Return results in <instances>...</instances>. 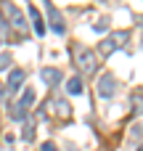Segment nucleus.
Returning a JSON list of instances; mask_svg holds the SVG:
<instances>
[{
  "instance_id": "obj_3",
  "label": "nucleus",
  "mask_w": 143,
  "mask_h": 151,
  "mask_svg": "<svg viewBox=\"0 0 143 151\" xmlns=\"http://www.w3.org/2000/svg\"><path fill=\"white\" fill-rule=\"evenodd\" d=\"M0 8H3V13L8 16V21H11V27L13 29H19V32H27V21H24V16H21V11L11 3V0H0Z\"/></svg>"
},
{
  "instance_id": "obj_10",
  "label": "nucleus",
  "mask_w": 143,
  "mask_h": 151,
  "mask_svg": "<svg viewBox=\"0 0 143 151\" xmlns=\"http://www.w3.org/2000/svg\"><path fill=\"white\" fill-rule=\"evenodd\" d=\"M66 90H69L72 96H80V93H82V80H80V77H72V80L66 82Z\"/></svg>"
},
{
  "instance_id": "obj_11",
  "label": "nucleus",
  "mask_w": 143,
  "mask_h": 151,
  "mask_svg": "<svg viewBox=\"0 0 143 151\" xmlns=\"http://www.w3.org/2000/svg\"><path fill=\"white\" fill-rule=\"evenodd\" d=\"M133 111L135 114H143V96L141 93H133Z\"/></svg>"
},
{
  "instance_id": "obj_16",
  "label": "nucleus",
  "mask_w": 143,
  "mask_h": 151,
  "mask_svg": "<svg viewBox=\"0 0 143 151\" xmlns=\"http://www.w3.org/2000/svg\"><path fill=\"white\" fill-rule=\"evenodd\" d=\"M5 96H8V88H5V85H3V82H0V106H3V104H5Z\"/></svg>"
},
{
  "instance_id": "obj_12",
  "label": "nucleus",
  "mask_w": 143,
  "mask_h": 151,
  "mask_svg": "<svg viewBox=\"0 0 143 151\" xmlns=\"http://www.w3.org/2000/svg\"><path fill=\"white\" fill-rule=\"evenodd\" d=\"M11 61H13L11 53H0V72H5V69L11 66Z\"/></svg>"
},
{
  "instance_id": "obj_15",
  "label": "nucleus",
  "mask_w": 143,
  "mask_h": 151,
  "mask_svg": "<svg viewBox=\"0 0 143 151\" xmlns=\"http://www.w3.org/2000/svg\"><path fill=\"white\" fill-rule=\"evenodd\" d=\"M40 151H58V149H56V143H53V141H45V143L40 146Z\"/></svg>"
},
{
  "instance_id": "obj_1",
  "label": "nucleus",
  "mask_w": 143,
  "mask_h": 151,
  "mask_svg": "<svg viewBox=\"0 0 143 151\" xmlns=\"http://www.w3.org/2000/svg\"><path fill=\"white\" fill-rule=\"evenodd\" d=\"M74 61H77V66L85 72V74H90V72H96V66H98V58H96V53L90 50V48H85V45H74Z\"/></svg>"
},
{
  "instance_id": "obj_8",
  "label": "nucleus",
  "mask_w": 143,
  "mask_h": 151,
  "mask_svg": "<svg viewBox=\"0 0 143 151\" xmlns=\"http://www.w3.org/2000/svg\"><path fill=\"white\" fill-rule=\"evenodd\" d=\"M114 90H117L114 77H111V74H103V77L98 80V96H101V98H111V96H114Z\"/></svg>"
},
{
  "instance_id": "obj_6",
  "label": "nucleus",
  "mask_w": 143,
  "mask_h": 151,
  "mask_svg": "<svg viewBox=\"0 0 143 151\" xmlns=\"http://www.w3.org/2000/svg\"><path fill=\"white\" fill-rule=\"evenodd\" d=\"M24 80H27V72H24V69H11L8 82H5L8 93H19V90H21V85H24Z\"/></svg>"
},
{
  "instance_id": "obj_14",
  "label": "nucleus",
  "mask_w": 143,
  "mask_h": 151,
  "mask_svg": "<svg viewBox=\"0 0 143 151\" xmlns=\"http://www.w3.org/2000/svg\"><path fill=\"white\" fill-rule=\"evenodd\" d=\"M133 138H143V122H138V125L133 127Z\"/></svg>"
},
{
  "instance_id": "obj_2",
  "label": "nucleus",
  "mask_w": 143,
  "mask_h": 151,
  "mask_svg": "<svg viewBox=\"0 0 143 151\" xmlns=\"http://www.w3.org/2000/svg\"><path fill=\"white\" fill-rule=\"evenodd\" d=\"M127 37H130V35H127L125 29H119V32H111V35H109V37H106V40L98 45V53H101V56H111L114 50H119V48L127 42Z\"/></svg>"
},
{
  "instance_id": "obj_17",
  "label": "nucleus",
  "mask_w": 143,
  "mask_h": 151,
  "mask_svg": "<svg viewBox=\"0 0 143 151\" xmlns=\"http://www.w3.org/2000/svg\"><path fill=\"white\" fill-rule=\"evenodd\" d=\"M138 151H143V146H141V149H138Z\"/></svg>"
},
{
  "instance_id": "obj_4",
  "label": "nucleus",
  "mask_w": 143,
  "mask_h": 151,
  "mask_svg": "<svg viewBox=\"0 0 143 151\" xmlns=\"http://www.w3.org/2000/svg\"><path fill=\"white\" fill-rule=\"evenodd\" d=\"M42 5H45V11H48V24H50V29H53L56 35H64V32H66V21H64L61 11H58L50 0H42Z\"/></svg>"
},
{
  "instance_id": "obj_7",
  "label": "nucleus",
  "mask_w": 143,
  "mask_h": 151,
  "mask_svg": "<svg viewBox=\"0 0 143 151\" xmlns=\"http://www.w3.org/2000/svg\"><path fill=\"white\" fill-rule=\"evenodd\" d=\"M29 19H32L34 35H40V37H42V35H45V29H48V27H45L48 21H45V19L40 16V11H37V5H34V3H29Z\"/></svg>"
},
{
  "instance_id": "obj_5",
  "label": "nucleus",
  "mask_w": 143,
  "mask_h": 151,
  "mask_svg": "<svg viewBox=\"0 0 143 151\" xmlns=\"http://www.w3.org/2000/svg\"><path fill=\"white\" fill-rule=\"evenodd\" d=\"M40 77H42V82H45L48 88H56V85L64 80L61 69H56V66H42V69H40Z\"/></svg>"
},
{
  "instance_id": "obj_13",
  "label": "nucleus",
  "mask_w": 143,
  "mask_h": 151,
  "mask_svg": "<svg viewBox=\"0 0 143 151\" xmlns=\"http://www.w3.org/2000/svg\"><path fill=\"white\" fill-rule=\"evenodd\" d=\"M21 138H24V141H32V138H34V127H32V122H27V125H24Z\"/></svg>"
},
{
  "instance_id": "obj_9",
  "label": "nucleus",
  "mask_w": 143,
  "mask_h": 151,
  "mask_svg": "<svg viewBox=\"0 0 143 151\" xmlns=\"http://www.w3.org/2000/svg\"><path fill=\"white\" fill-rule=\"evenodd\" d=\"M53 106H56V114H58V117H69V114H72V106H69L66 101H61V98H56Z\"/></svg>"
}]
</instances>
